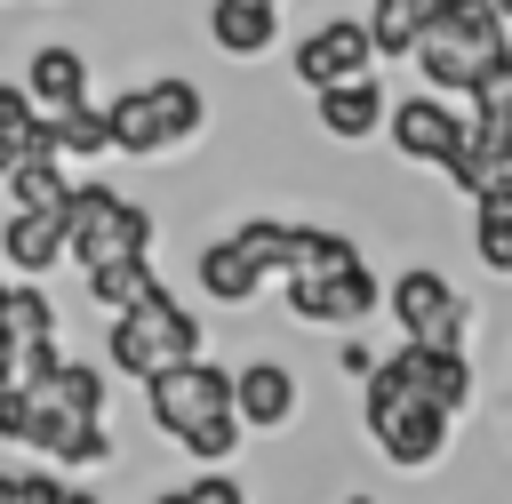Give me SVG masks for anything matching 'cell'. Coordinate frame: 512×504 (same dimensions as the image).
<instances>
[{
    "instance_id": "obj_17",
    "label": "cell",
    "mask_w": 512,
    "mask_h": 504,
    "mask_svg": "<svg viewBox=\"0 0 512 504\" xmlns=\"http://www.w3.org/2000/svg\"><path fill=\"white\" fill-rule=\"evenodd\" d=\"M24 160H56V136H48V120L32 112V96H24L16 80H0V184H8Z\"/></svg>"
},
{
    "instance_id": "obj_16",
    "label": "cell",
    "mask_w": 512,
    "mask_h": 504,
    "mask_svg": "<svg viewBox=\"0 0 512 504\" xmlns=\"http://www.w3.org/2000/svg\"><path fill=\"white\" fill-rule=\"evenodd\" d=\"M64 264V216H8L0 224V272L8 280H48Z\"/></svg>"
},
{
    "instance_id": "obj_9",
    "label": "cell",
    "mask_w": 512,
    "mask_h": 504,
    "mask_svg": "<svg viewBox=\"0 0 512 504\" xmlns=\"http://www.w3.org/2000/svg\"><path fill=\"white\" fill-rule=\"evenodd\" d=\"M288 312L312 320V328H360L376 304H384V280L368 272V256H344V264H320V272H288Z\"/></svg>"
},
{
    "instance_id": "obj_3",
    "label": "cell",
    "mask_w": 512,
    "mask_h": 504,
    "mask_svg": "<svg viewBox=\"0 0 512 504\" xmlns=\"http://www.w3.org/2000/svg\"><path fill=\"white\" fill-rule=\"evenodd\" d=\"M152 240H160V216L144 208V200H128V192H112V184H72V200H64V264L80 272V280H96V272H112V264H152Z\"/></svg>"
},
{
    "instance_id": "obj_14",
    "label": "cell",
    "mask_w": 512,
    "mask_h": 504,
    "mask_svg": "<svg viewBox=\"0 0 512 504\" xmlns=\"http://www.w3.org/2000/svg\"><path fill=\"white\" fill-rule=\"evenodd\" d=\"M16 88L32 96V112H40V120L96 104V72H88V56H80V48H64V40L32 48V64H24V80H16Z\"/></svg>"
},
{
    "instance_id": "obj_30",
    "label": "cell",
    "mask_w": 512,
    "mask_h": 504,
    "mask_svg": "<svg viewBox=\"0 0 512 504\" xmlns=\"http://www.w3.org/2000/svg\"><path fill=\"white\" fill-rule=\"evenodd\" d=\"M0 504H24V488H16V472H0Z\"/></svg>"
},
{
    "instance_id": "obj_5",
    "label": "cell",
    "mask_w": 512,
    "mask_h": 504,
    "mask_svg": "<svg viewBox=\"0 0 512 504\" xmlns=\"http://www.w3.org/2000/svg\"><path fill=\"white\" fill-rule=\"evenodd\" d=\"M408 64L424 72V88H432V96H480V88L512 64V24H504L496 8L440 16V24H424V32H416V56H408Z\"/></svg>"
},
{
    "instance_id": "obj_34",
    "label": "cell",
    "mask_w": 512,
    "mask_h": 504,
    "mask_svg": "<svg viewBox=\"0 0 512 504\" xmlns=\"http://www.w3.org/2000/svg\"><path fill=\"white\" fill-rule=\"evenodd\" d=\"M0 296H8V272H0Z\"/></svg>"
},
{
    "instance_id": "obj_24",
    "label": "cell",
    "mask_w": 512,
    "mask_h": 504,
    "mask_svg": "<svg viewBox=\"0 0 512 504\" xmlns=\"http://www.w3.org/2000/svg\"><path fill=\"white\" fill-rule=\"evenodd\" d=\"M48 136H56V160H104V152H112V136H104V104L56 112V120H48Z\"/></svg>"
},
{
    "instance_id": "obj_7",
    "label": "cell",
    "mask_w": 512,
    "mask_h": 504,
    "mask_svg": "<svg viewBox=\"0 0 512 504\" xmlns=\"http://www.w3.org/2000/svg\"><path fill=\"white\" fill-rule=\"evenodd\" d=\"M168 360H200V320L168 296V288H144L128 312H112L104 328V376H152Z\"/></svg>"
},
{
    "instance_id": "obj_13",
    "label": "cell",
    "mask_w": 512,
    "mask_h": 504,
    "mask_svg": "<svg viewBox=\"0 0 512 504\" xmlns=\"http://www.w3.org/2000/svg\"><path fill=\"white\" fill-rule=\"evenodd\" d=\"M296 408H304V384H296L288 360H248V368H232V416H240V432H288Z\"/></svg>"
},
{
    "instance_id": "obj_12",
    "label": "cell",
    "mask_w": 512,
    "mask_h": 504,
    "mask_svg": "<svg viewBox=\"0 0 512 504\" xmlns=\"http://www.w3.org/2000/svg\"><path fill=\"white\" fill-rule=\"evenodd\" d=\"M384 368L416 392V400H432L440 416H456V408H472V392H480V376H472V352H424V344H392L384 352Z\"/></svg>"
},
{
    "instance_id": "obj_8",
    "label": "cell",
    "mask_w": 512,
    "mask_h": 504,
    "mask_svg": "<svg viewBox=\"0 0 512 504\" xmlns=\"http://www.w3.org/2000/svg\"><path fill=\"white\" fill-rule=\"evenodd\" d=\"M384 312L400 320V344H424V352H464V336H472V296H456V280L448 272H432V264H408V272H392L384 280Z\"/></svg>"
},
{
    "instance_id": "obj_33",
    "label": "cell",
    "mask_w": 512,
    "mask_h": 504,
    "mask_svg": "<svg viewBox=\"0 0 512 504\" xmlns=\"http://www.w3.org/2000/svg\"><path fill=\"white\" fill-rule=\"evenodd\" d=\"M344 504H376V496H344Z\"/></svg>"
},
{
    "instance_id": "obj_21",
    "label": "cell",
    "mask_w": 512,
    "mask_h": 504,
    "mask_svg": "<svg viewBox=\"0 0 512 504\" xmlns=\"http://www.w3.org/2000/svg\"><path fill=\"white\" fill-rule=\"evenodd\" d=\"M200 288H208L216 304H248V296H264V272H256L232 240H208V248H200Z\"/></svg>"
},
{
    "instance_id": "obj_20",
    "label": "cell",
    "mask_w": 512,
    "mask_h": 504,
    "mask_svg": "<svg viewBox=\"0 0 512 504\" xmlns=\"http://www.w3.org/2000/svg\"><path fill=\"white\" fill-rule=\"evenodd\" d=\"M368 40H376V64H408L416 56V32H424V0H368Z\"/></svg>"
},
{
    "instance_id": "obj_25",
    "label": "cell",
    "mask_w": 512,
    "mask_h": 504,
    "mask_svg": "<svg viewBox=\"0 0 512 504\" xmlns=\"http://www.w3.org/2000/svg\"><path fill=\"white\" fill-rule=\"evenodd\" d=\"M88 288V304H104V312H128L144 288H160V272L152 264H112V272H96V280H80Z\"/></svg>"
},
{
    "instance_id": "obj_28",
    "label": "cell",
    "mask_w": 512,
    "mask_h": 504,
    "mask_svg": "<svg viewBox=\"0 0 512 504\" xmlns=\"http://www.w3.org/2000/svg\"><path fill=\"white\" fill-rule=\"evenodd\" d=\"M336 368H344L352 384H368V376H376V352L360 344V328H352V344H336Z\"/></svg>"
},
{
    "instance_id": "obj_32",
    "label": "cell",
    "mask_w": 512,
    "mask_h": 504,
    "mask_svg": "<svg viewBox=\"0 0 512 504\" xmlns=\"http://www.w3.org/2000/svg\"><path fill=\"white\" fill-rule=\"evenodd\" d=\"M248 8H288V0H248Z\"/></svg>"
},
{
    "instance_id": "obj_19",
    "label": "cell",
    "mask_w": 512,
    "mask_h": 504,
    "mask_svg": "<svg viewBox=\"0 0 512 504\" xmlns=\"http://www.w3.org/2000/svg\"><path fill=\"white\" fill-rule=\"evenodd\" d=\"M208 40H216L224 56H272V48H280V8L208 0Z\"/></svg>"
},
{
    "instance_id": "obj_11",
    "label": "cell",
    "mask_w": 512,
    "mask_h": 504,
    "mask_svg": "<svg viewBox=\"0 0 512 504\" xmlns=\"http://www.w3.org/2000/svg\"><path fill=\"white\" fill-rule=\"evenodd\" d=\"M288 72L320 96V88H336V80L376 72V40H368V24H360V16H320V24L288 48Z\"/></svg>"
},
{
    "instance_id": "obj_2",
    "label": "cell",
    "mask_w": 512,
    "mask_h": 504,
    "mask_svg": "<svg viewBox=\"0 0 512 504\" xmlns=\"http://www.w3.org/2000/svg\"><path fill=\"white\" fill-rule=\"evenodd\" d=\"M40 400V432H32V456L48 472H88V464H112V376L96 360H64L48 384H32Z\"/></svg>"
},
{
    "instance_id": "obj_1",
    "label": "cell",
    "mask_w": 512,
    "mask_h": 504,
    "mask_svg": "<svg viewBox=\"0 0 512 504\" xmlns=\"http://www.w3.org/2000/svg\"><path fill=\"white\" fill-rule=\"evenodd\" d=\"M144 416L152 432H168L192 464L224 472L240 456V416H232V376L216 360H168L144 376Z\"/></svg>"
},
{
    "instance_id": "obj_15",
    "label": "cell",
    "mask_w": 512,
    "mask_h": 504,
    "mask_svg": "<svg viewBox=\"0 0 512 504\" xmlns=\"http://www.w3.org/2000/svg\"><path fill=\"white\" fill-rule=\"evenodd\" d=\"M312 112H320V136H328V144H368V136L384 128V112H392V88H384L376 72H360V80L320 88Z\"/></svg>"
},
{
    "instance_id": "obj_26",
    "label": "cell",
    "mask_w": 512,
    "mask_h": 504,
    "mask_svg": "<svg viewBox=\"0 0 512 504\" xmlns=\"http://www.w3.org/2000/svg\"><path fill=\"white\" fill-rule=\"evenodd\" d=\"M32 432H40L32 384H0V440H8V448H32Z\"/></svg>"
},
{
    "instance_id": "obj_27",
    "label": "cell",
    "mask_w": 512,
    "mask_h": 504,
    "mask_svg": "<svg viewBox=\"0 0 512 504\" xmlns=\"http://www.w3.org/2000/svg\"><path fill=\"white\" fill-rule=\"evenodd\" d=\"M152 504H248V488H240L232 472H200V480H184V488H168V496H152Z\"/></svg>"
},
{
    "instance_id": "obj_4",
    "label": "cell",
    "mask_w": 512,
    "mask_h": 504,
    "mask_svg": "<svg viewBox=\"0 0 512 504\" xmlns=\"http://www.w3.org/2000/svg\"><path fill=\"white\" fill-rule=\"evenodd\" d=\"M200 128H208V104H200V88H192L184 72L136 80V88H120V96L104 104V136H112L120 160H168V152H184Z\"/></svg>"
},
{
    "instance_id": "obj_6",
    "label": "cell",
    "mask_w": 512,
    "mask_h": 504,
    "mask_svg": "<svg viewBox=\"0 0 512 504\" xmlns=\"http://www.w3.org/2000/svg\"><path fill=\"white\" fill-rule=\"evenodd\" d=\"M360 424H368V440L384 448V464H400V472L416 480V472H432V464L448 456V424H456V416H440L432 400H416V392L376 360V376L360 384Z\"/></svg>"
},
{
    "instance_id": "obj_29",
    "label": "cell",
    "mask_w": 512,
    "mask_h": 504,
    "mask_svg": "<svg viewBox=\"0 0 512 504\" xmlns=\"http://www.w3.org/2000/svg\"><path fill=\"white\" fill-rule=\"evenodd\" d=\"M56 504H104V496H96V488H80V480H64V496H56Z\"/></svg>"
},
{
    "instance_id": "obj_23",
    "label": "cell",
    "mask_w": 512,
    "mask_h": 504,
    "mask_svg": "<svg viewBox=\"0 0 512 504\" xmlns=\"http://www.w3.org/2000/svg\"><path fill=\"white\" fill-rule=\"evenodd\" d=\"M0 328H8L16 344L56 336V304H48V288H40V280H8V296H0Z\"/></svg>"
},
{
    "instance_id": "obj_31",
    "label": "cell",
    "mask_w": 512,
    "mask_h": 504,
    "mask_svg": "<svg viewBox=\"0 0 512 504\" xmlns=\"http://www.w3.org/2000/svg\"><path fill=\"white\" fill-rule=\"evenodd\" d=\"M488 8H496V16H504V24H512V0H488Z\"/></svg>"
},
{
    "instance_id": "obj_18",
    "label": "cell",
    "mask_w": 512,
    "mask_h": 504,
    "mask_svg": "<svg viewBox=\"0 0 512 504\" xmlns=\"http://www.w3.org/2000/svg\"><path fill=\"white\" fill-rule=\"evenodd\" d=\"M472 256H480L496 280H512V168L472 192Z\"/></svg>"
},
{
    "instance_id": "obj_22",
    "label": "cell",
    "mask_w": 512,
    "mask_h": 504,
    "mask_svg": "<svg viewBox=\"0 0 512 504\" xmlns=\"http://www.w3.org/2000/svg\"><path fill=\"white\" fill-rule=\"evenodd\" d=\"M8 192H16V216H64L72 176H64V160H24V168L8 176Z\"/></svg>"
},
{
    "instance_id": "obj_10",
    "label": "cell",
    "mask_w": 512,
    "mask_h": 504,
    "mask_svg": "<svg viewBox=\"0 0 512 504\" xmlns=\"http://www.w3.org/2000/svg\"><path fill=\"white\" fill-rule=\"evenodd\" d=\"M384 136H392V152H400L408 168H448L456 144H464V112H456L448 96H432V88H408V96H392Z\"/></svg>"
}]
</instances>
